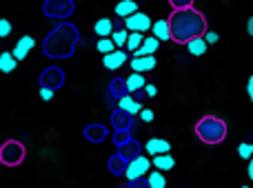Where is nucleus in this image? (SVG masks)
Instances as JSON below:
<instances>
[{
    "instance_id": "11",
    "label": "nucleus",
    "mask_w": 253,
    "mask_h": 188,
    "mask_svg": "<svg viewBox=\"0 0 253 188\" xmlns=\"http://www.w3.org/2000/svg\"><path fill=\"white\" fill-rule=\"evenodd\" d=\"M34 47H36V40L31 38V35H22V38L16 42V47H13V56L22 62L31 53V49H34Z\"/></svg>"
},
{
    "instance_id": "38",
    "label": "nucleus",
    "mask_w": 253,
    "mask_h": 188,
    "mask_svg": "<svg viewBox=\"0 0 253 188\" xmlns=\"http://www.w3.org/2000/svg\"><path fill=\"white\" fill-rule=\"evenodd\" d=\"M247 31H249V35L253 38V16L249 18V20H247Z\"/></svg>"
},
{
    "instance_id": "3",
    "label": "nucleus",
    "mask_w": 253,
    "mask_h": 188,
    "mask_svg": "<svg viewBox=\"0 0 253 188\" xmlns=\"http://www.w3.org/2000/svg\"><path fill=\"white\" fill-rule=\"evenodd\" d=\"M196 135L205 144H220L227 137V122L215 115H205L196 122Z\"/></svg>"
},
{
    "instance_id": "8",
    "label": "nucleus",
    "mask_w": 253,
    "mask_h": 188,
    "mask_svg": "<svg viewBox=\"0 0 253 188\" xmlns=\"http://www.w3.org/2000/svg\"><path fill=\"white\" fill-rule=\"evenodd\" d=\"M126 51L125 49H114L111 53H105L102 56V64H105V69H109V71H116V69H120L123 64H126Z\"/></svg>"
},
{
    "instance_id": "33",
    "label": "nucleus",
    "mask_w": 253,
    "mask_h": 188,
    "mask_svg": "<svg viewBox=\"0 0 253 188\" xmlns=\"http://www.w3.org/2000/svg\"><path fill=\"white\" fill-rule=\"evenodd\" d=\"M53 91H56V89H51V87H40V97H42L44 102H49L53 97Z\"/></svg>"
},
{
    "instance_id": "32",
    "label": "nucleus",
    "mask_w": 253,
    "mask_h": 188,
    "mask_svg": "<svg viewBox=\"0 0 253 188\" xmlns=\"http://www.w3.org/2000/svg\"><path fill=\"white\" fill-rule=\"evenodd\" d=\"M9 33H11V22H9L7 18H2V20H0V38H7Z\"/></svg>"
},
{
    "instance_id": "39",
    "label": "nucleus",
    "mask_w": 253,
    "mask_h": 188,
    "mask_svg": "<svg viewBox=\"0 0 253 188\" xmlns=\"http://www.w3.org/2000/svg\"><path fill=\"white\" fill-rule=\"evenodd\" d=\"M247 173H249V177L253 180V157L249 159V168H247Z\"/></svg>"
},
{
    "instance_id": "14",
    "label": "nucleus",
    "mask_w": 253,
    "mask_h": 188,
    "mask_svg": "<svg viewBox=\"0 0 253 188\" xmlns=\"http://www.w3.org/2000/svg\"><path fill=\"white\" fill-rule=\"evenodd\" d=\"M209 47L211 44L205 40V35H198V38H193V40L187 42V49H189L191 56H205V53L209 51Z\"/></svg>"
},
{
    "instance_id": "10",
    "label": "nucleus",
    "mask_w": 253,
    "mask_h": 188,
    "mask_svg": "<svg viewBox=\"0 0 253 188\" xmlns=\"http://www.w3.org/2000/svg\"><path fill=\"white\" fill-rule=\"evenodd\" d=\"M129 66L133 71H140V73H147V71L156 69V56H138V58H131Z\"/></svg>"
},
{
    "instance_id": "4",
    "label": "nucleus",
    "mask_w": 253,
    "mask_h": 188,
    "mask_svg": "<svg viewBox=\"0 0 253 188\" xmlns=\"http://www.w3.org/2000/svg\"><path fill=\"white\" fill-rule=\"evenodd\" d=\"M25 155H27L25 146L18 140H7L0 146V162H2L4 166H18V164H22Z\"/></svg>"
},
{
    "instance_id": "25",
    "label": "nucleus",
    "mask_w": 253,
    "mask_h": 188,
    "mask_svg": "<svg viewBox=\"0 0 253 188\" xmlns=\"http://www.w3.org/2000/svg\"><path fill=\"white\" fill-rule=\"evenodd\" d=\"M147 180H149V188H165L167 186V180H165V175H162L160 168H156V171H149Z\"/></svg>"
},
{
    "instance_id": "6",
    "label": "nucleus",
    "mask_w": 253,
    "mask_h": 188,
    "mask_svg": "<svg viewBox=\"0 0 253 188\" xmlns=\"http://www.w3.org/2000/svg\"><path fill=\"white\" fill-rule=\"evenodd\" d=\"M153 166V159L144 157V155H138V157L129 159V166H126V180H138V177L149 175V168Z\"/></svg>"
},
{
    "instance_id": "7",
    "label": "nucleus",
    "mask_w": 253,
    "mask_h": 188,
    "mask_svg": "<svg viewBox=\"0 0 253 188\" xmlns=\"http://www.w3.org/2000/svg\"><path fill=\"white\" fill-rule=\"evenodd\" d=\"M125 27L129 31H140V33H144V31H149L153 27V20L147 13L135 11V13H131L129 18H125Z\"/></svg>"
},
{
    "instance_id": "37",
    "label": "nucleus",
    "mask_w": 253,
    "mask_h": 188,
    "mask_svg": "<svg viewBox=\"0 0 253 188\" xmlns=\"http://www.w3.org/2000/svg\"><path fill=\"white\" fill-rule=\"evenodd\" d=\"M247 93H249V97H251V102H253V75L249 78V82H247Z\"/></svg>"
},
{
    "instance_id": "21",
    "label": "nucleus",
    "mask_w": 253,
    "mask_h": 188,
    "mask_svg": "<svg viewBox=\"0 0 253 188\" xmlns=\"http://www.w3.org/2000/svg\"><path fill=\"white\" fill-rule=\"evenodd\" d=\"M93 31H96L100 38H109V35L114 33L116 29H114V22H111L109 18H100V20L93 25Z\"/></svg>"
},
{
    "instance_id": "23",
    "label": "nucleus",
    "mask_w": 253,
    "mask_h": 188,
    "mask_svg": "<svg viewBox=\"0 0 253 188\" xmlns=\"http://www.w3.org/2000/svg\"><path fill=\"white\" fill-rule=\"evenodd\" d=\"M84 135H87V140H91V142H96V144H98V142L105 140L107 128L100 126V124H91V126L84 128Z\"/></svg>"
},
{
    "instance_id": "34",
    "label": "nucleus",
    "mask_w": 253,
    "mask_h": 188,
    "mask_svg": "<svg viewBox=\"0 0 253 188\" xmlns=\"http://www.w3.org/2000/svg\"><path fill=\"white\" fill-rule=\"evenodd\" d=\"M138 115H140V120H142V122H147V124H149V122H153V118H156L151 109H142Z\"/></svg>"
},
{
    "instance_id": "35",
    "label": "nucleus",
    "mask_w": 253,
    "mask_h": 188,
    "mask_svg": "<svg viewBox=\"0 0 253 188\" xmlns=\"http://www.w3.org/2000/svg\"><path fill=\"white\" fill-rule=\"evenodd\" d=\"M205 40H207V42H209V44H215V42H218V40H220V35L215 33V31L207 29V31H205Z\"/></svg>"
},
{
    "instance_id": "36",
    "label": "nucleus",
    "mask_w": 253,
    "mask_h": 188,
    "mask_svg": "<svg viewBox=\"0 0 253 188\" xmlns=\"http://www.w3.org/2000/svg\"><path fill=\"white\" fill-rule=\"evenodd\" d=\"M156 93H158L156 84H147V87H144V95H147V97H153Z\"/></svg>"
},
{
    "instance_id": "19",
    "label": "nucleus",
    "mask_w": 253,
    "mask_h": 188,
    "mask_svg": "<svg viewBox=\"0 0 253 188\" xmlns=\"http://www.w3.org/2000/svg\"><path fill=\"white\" fill-rule=\"evenodd\" d=\"M175 164L173 155L171 153H160V155H153V168H160V171H171Z\"/></svg>"
},
{
    "instance_id": "29",
    "label": "nucleus",
    "mask_w": 253,
    "mask_h": 188,
    "mask_svg": "<svg viewBox=\"0 0 253 188\" xmlns=\"http://www.w3.org/2000/svg\"><path fill=\"white\" fill-rule=\"evenodd\" d=\"M125 91H129V89H126V80H114V84H111V93H114L116 95V100H120V97L125 95Z\"/></svg>"
},
{
    "instance_id": "9",
    "label": "nucleus",
    "mask_w": 253,
    "mask_h": 188,
    "mask_svg": "<svg viewBox=\"0 0 253 188\" xmlns=\"http://www.w3.org/2000/svg\"><path fill=\"white\" fill-rule=\"evenodd\" d=\"M62 82H65V73H62L58 66H51L47 69L42 75H40V87H51V89H60Z\"/></svg>"
},
{
    "instance_id": "24",
    "label": "nucleus",
    "mask_w": 253,
    "mask_h": 188,
    "mask_svg": "<svg viewBox=\"0 0 253 188\" xmlns=\"http://www.w3.org/2000/svg\"><path fill=\"white\" fill-rule=\"evenodd\" d=\"M138 151H140V146H138V142H133V140H125V144H120V153H123L126 159L138 157L140 155Z\"/></svg>"
},
{
    "instance_id": "5",
    "label": "nucleus",
    "mask_w": 253,
    "mask_h": 188,
    "mask_svg": "<svg viewBox=\"0 0 253 188\" xmlns=\"http://www.w3.org/2000/svg\"><path fill=\"white\" fill-rule=\"evenodd\" d=\"M76 9L74 0H44V16L47 18H67Z\"/></svg>"
},
{
    "instance_id": "2",
    "label": "nucleus",
    "mask_w": 253,
    "mask_h": 188,
    "mask_svg": "<svg viewBox=\"0 0 253 188\" xmlns=\"http://www.w3.org/2000/svg\"><path fill=\"white\" fill-rule=\"evenodd\" d=\"M80 40V33L76 29V25L71 22H62L60 27L51 31V33L44 38V56L47 58H69L76 51V44Z\"/></svg>"
},
{
    "instance_id": "31",
    "label": "nucleus",
    "mask_w": 253,
    "mask_h": 188,
    "mask_svg": "<svg viewBox=\"0 0 253 188\" xmlns=\"http://www.w3.org/2000/svg\"><path fill=\"white\" fill-rule=\"evenodd\" d=\"M169 4L173 9H189L193 7V0H169Z\"/></svg>"
},
{
    "instance_id": "13",
    "label": "nucleus",
    "mask_w": 253,
    "mask_h": 188,
    "mask_svg": "<svg viewBox=\"0 0 253 188\" xmlns=\"http://www.w3.org/2000/svg\"><path fill=\"white\" fill-rule=\"evenodd\" d=\"M144 151L149 155H160V153H169L171 151V144L167 140H160V137H151V140L144 144Z\"/></svg>"
},
{
    "instance_id": "28",
    "label": "nucleus",
    "mask_w": 253,
    "mask_h": 188,
    "mask_svg": "<svg viewBox=\"0 0 253 188\" xmlns=\"http://www.w3.org/2000/svg\"><path fill=\"white\" fill-rule=\"evenodd\" d=\"M114 49H118V47H116V42H114V38H111V35H109V38H100V40H98V51H100L102 56H105V53H111Z\"/></svg>"
},
{
    "instance_id": "22",
    "label": "nucleus",
    "mask_w": 253,
    "mask_h": 188,
    "mask_svg": "<svg viewBox=\"0 0 253 188\" xmlns=\"http://www.w3.org/2000/svg\"><path fill=\"white\" fill-rule=\"evenodd\" d=\"M126 166H129V159H126L123 153L114 155V157L109 159V168L116 173V175H123V173H126Z\"/></svg>"
},
{
    "instance_id": "1",
    "label": "nucleus",
    "mask_w": 253,
    "mask_h": 188,
    "mask_svg": "<svg viewBox=\"0 0 253 188\" xmlns=\"http://www.w3.org/2000/svg\"><path fill=\"white\" fill-rule=\"evenodd\" d=\"M169 25H171V40L178 44H187L189 40L205 35L207 18L196 7L173 9V13L169 16Z\"/></svg>"
},
{
    "instance_id": "18",
    "label": "nucleus",
    "mask_w": 253,
    "mask_h": 188,
    "mask_svg": "<svg viewBox=\"0 0 253 188\" xmlns=\"http://www.w3.org/2000/svg\"><path fill=\"white\" fill-rule=\"evenodd\" d=\"M18 62H20V60L13 56V51H2V53H0V69H2L4 73H11V71H16Z\"/></svg>"
},
{
    "instance_id": "26",
    "label": "nucleus",
    "mask_w": 253,
    "mask_h": 188,
    "mask_svg": "<svg viewBox=\"0 0 253 188\" xmlns=\"http://www.w3.org/2000/svg\"><path fill=\"white\" fill-rule=\"evenodd\" d=\"M144 42V35L142 33H140V31H131V33H129V40H126V51H131V53H133L135 51V49H140V44H142Z\"/></svg>"
},
{
    "instance_id": "15",
    "label": "nucleus",
    "mask_w": 253,
    "mask_h": 188,
    "mask_svg": "<svg viewBox=\"0 0 253 188\" xmlns=\"http://www.w3.org/2000/svg\"><path fill=\"white\" fill-rule=\"evenodd\" d=\"M118 109H123V111H126V113H131V115H138L140 111H142V104H140V100H135V97L123 95L118 100Z\"/></svg>"
},
{
    "instance_id": "12",
    "label": "nucleus",
    "mask_w": 253,
    "mask_h": 188,
    "mask_svg": "<svg viewBox=\"0 0 253 188\" xmlns=\"http://www.w3.org/2000/svg\"><path fill=\"white\" fill-rule=\"evenodd\" d=\"M160 42H162V40L156 38V35H151V38H144V42L140 44V49H135L133 56L135 58H138V56H153V53L160 49Z\"/></svg>"
},
{
    "instance_id": "17",
    "label": "nucleus",
    "mask_w": 253,
    "mask_h": 188,
    "mask_svg": "<svg viewBox=\"0 0 253 188\" xmlns=\"http://www.w3.org/2000/svg\"><path fill=\"white\" fill-rule=\"evenodd\" d=\"M144 87H147V80H144V73H140V71H133V73L126 78V89H129V93L142 91Z\"/></svg>"
},
{
    "instance_id": "16",
    "label": "nucleus",
    "mask_w": 253,
    "mask_h": 188,
    "mask_svg": "<svg viewBox=\"0 0 253 188\" xmlns=\"http://www.w3.org/2000/svg\"><path fill=\"white\" fill-rule=\"evenodd\" d=\"M151 31H153V35L156 38H160L162 42H167V40H171V25H169V20H156L153 22V27H151Z\"/></svg>"
},
{
    "instance_id": "20",
    "label": "nucleus",
    "mask_w": 253,
    "mask_h": 188,
    "mask_svg": "<svg viewBox=\"0 0 253 188\" xmlns=\"http://www.w3.org/2000/svg\"><path fill=\"white\" fill-rule=\"evenodd\" d=\"M138 11V4H135V0H120L118 4H116V16L120 18H129L131 13Z\"/></svg>"
},
{
    "instance_id": "27",
    "label": "nucleus",
    "mask_w": 253,
    "mask_h": 188,
    "mask_svg": "<svg viewBox=\"0 0 253 188\" xmlns=\"http://www.w3.org/2000/svg\"><path fill=\"white\" fill-rule=\"evenodd\" d=\"M129 33H131V31H126V27H125V29H116L114 33H111V38H114L116 47H118V49L126 47V40H129Z\"/></svg>"
},
{
    "instance_id": "30",
    "label": "nucleus",
    "mask_w": 253,
    "mask_h": 188,
    "mask_svg": "<svg viewBox=\"0 0 253 188\" xmlns=\"http://www.w3.org/2000/svg\"><path fill=\"white\" fill-rule=\"evenodd\" d=\"M238 155H240L242 159H247V162H249V159L253 157V144H249V142H242V144L238 146Z\"/></svg>"
}]
</instances>
